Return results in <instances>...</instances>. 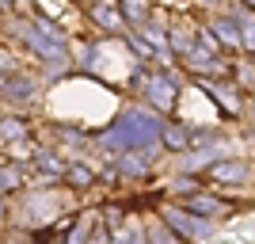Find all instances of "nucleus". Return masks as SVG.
I'll use <instances>...</instances> for the list:
<instances>
[{
  "mask_svg": "<svg viewBox=\"0 0 255 244\" xmlns=\"http://www.w3.org/2000/svg\"><path fill=\"white\" fill-rule=\"evenodd\" d=\"M99 145L118 153V157L160 149V118L145 107H126V111H118L115 126H107L99 134Z\"/></svg>",
  "mask_w": 255,
  "mask_h": 244,
  "instance_id": "1",
  "label": "nucleus"
},
{
  "mask_svg": "<svg viewBox=\"0 0 255 244\" xmlns=\"http://www.w3.org/2000/svg\"><path fill=\"white\" fill-rule=\"evenodd\" d=\"M23 42H27V50H34L38 57H46V61H57V53L65 50V34L57 23L42 19V15H34V19L23 23Z\"/></svg>",
  "mask_w": 255,
  "mask_h": 244,
  "instance_id": "2",
  "label": "nucleus"
},
{
  "mask_svg": "<svg viewBox=\"0 0 255 244\" xmlns=\"http://www.w3.org/2000/svg\"><path fill=\"white\" fill-rule=\"evenodd\" d=\"M160 218H164L160 225H164V229H168V233L175 237L179 244L213 237V222H202V218H194V214L179 210V206H164V210H160Z\"/></svg>",
  "mask_w": 255,
  "mask_h": 244,
  "instance_id": "3",
  "label": "nucleus"
},
{
  "mask_svg": "<svg viewBox=\"0 0 255 244\" xmlns=\"http://www.w3.org/2000/svg\"><path fill=\"white\" fill-rule=\"evenodd\" d=\"M141 76H145V73H141ZM175 84H179V80H175L171 73H149V76H145V96H149V103L168 115L171 107H175V92H179Z\"/></svg>",
  "mask_w": 255,
  "mask_h": 244,
  "instance_id": "4",
  "label": "nucleus"
},
{
  "mask_svg": "<svg viewBox=\"0 0 255 244\" xmlns=\"http://www.w3.org/2000/svg\"><path fill=\"white\" fill-rule=\"evenodd\" d=\"M179 210L194 214V218H202V222H210V218H221V214H229V202L221 199V195H210V191H194L187 195V199L179 202Z\"/></svg>",
  "mask_w": 255,
  "mask_h": 244,
  "instance_id": "5",
  "label": "nucleus"
},
{
  "mask_svg": "<svg viewBox=\"0 0 255 244\" xmlns=\"http://www.w3.org/2000/svg\"><path fill=\"white\" fill-rule=\"evenodd\" d=\"M210 180L213 183H248V176H252V168H248V160L233 157V160H217V164H210Z\"/></svg>",
  "mask_w": 255,
  "mask_h": 244,
  "instance_id": "6",
  "label": "nucleus"
},
{
  "mask_svg": "<svg viewBox=\"0 0 255 244\" xmlns=\"http://www.w3.org/2000/svg\"><path fill=\"white\" fill-rule=\"evenodd\" d=\"M88 19L99 23L103 31H122L126 34V23H122V15H118V4H88Z\"/></svg>",
  "mask_w": 255,
  "mask_h": 244,
  "instance_id": "7",
  "label": "nucleus"
},
{
  "mask_svg": "<svg viewBox=\"0 0 255 244\" xmlns=\"http://www.w3.org/2000/svg\"><path fill=\"white\" fill-rule=\"evenodd\" d=\"M118 15H122V23H126V31L129 27H149L152 8L141 4V0H126V4H118Z\"/></svg>",
  "mask_w": 255,
  "mask_h": 244,
  "instance_id": "8",
  "label": "nucleus"
},
{
  "mask_svg": "<svg viewBox=\"0 0 255 244\" xmlns=\"http://www.w3.org/2000/svg\"><path fill=\"white\" fill-rule=\"evenodd\" d=\"M4 96L15 99V103H31V99L38 96V84H34V80H27V76H19V73H11L8 84H4Z\"/></svg>",
  "mask_w": 255,
  "mask_h": 244,
  "instance_id": "9",
  "label": "nucleus"
},
{
  "mask_svg": "<svg viewBox=\"0 0 255 244\" xmlns=\"http://www.w3.org/2000/svg\"><path fill=\"white\" fill-rule=\"evenodd\" d=\"M160 145H164V149H175V153H187V145H191V134H187V126L160 122Z\"/></svg>",
  "mask_w": 255,
  "mask_h": 244,
  "instance_id": "10",
  "label": "nucleus"
},
{
  "mask_svg": "<svg viewBox=\"0 0 255 244\" xmlns=\"http://www.w3.org/2000/svg\"><path fill=\"white\" fill-rule=\"evenodd\" d=\"M152 153H156V149H149V153H126V157H118V172H122V176H145V172L152 168Z\"/></svg>",
  "mask_w": 255,
  "mask_h": 244,
  "instance_id": "11",
  "label": "nucleus"
},
{
  "mask_svg": "<svg viewBox=\"0 0 255 244\" xmlns=\"http://www.w3.org/2000/svg\"><path fill=\"white\" fill-rule=\"evenodd\" d=\"M213 38V34H221L225 46H244V38H240V27H236V19H213L210 31H206Z\"/></svg>",
  "mask_w": 255,
  "mask_h": 244,
  "instance_id": "12",
  "label": "nucleus"
},
{
  "mask_svg": "<svg viewBox=\"0 0 255 244\" xmlns=\"http://www.w3.org/2000/svg\"><path fill=\"white\" fill-rule=\"evenodd\" d=\"M111 244H149V241H145V225H141V222L118 225L115 233H111Z\"/></svg>",
  "mask_w": 255,
  "mask_h": 244,
  "instance_id": "13",
  "label": "nucleus"
},
{
  "mask_svg": "<svg viewBox=\"0 0 255 244\" xmlns=\"http://www.w3.org/2000/svg\"><path fill=\"white\" fill-rule=\"evenodd\" d=\"M27 134H31V126L19 122V118H4L0 122V141H23Z\"/></svg>",
  "mask_w": 255,
  "mask_h": 244,
  "instance_id": "14",
  "label": "nucleus"
},
{
  "mask_svg": "<svg viewBox=\"0 0 255 244\" xmlns=\"http://www.w3.org/2000/svg\"><path fill=\"white\" fill-rule=\"evenodd\" d=\"M65 183H69V187H92L96 176H92V168H84V164H73V168H65Z\"/></svg>",
  "mask_w": 255,
  "mask_h": 244,
  "instance_id": "15",
  "label": "nucleus"
},
{
  "mask_svg": "<svg viewBox=\"0 0 255 244\" xmlns=\"http://www.w3.org/2000/svg\"><path fill=\"white\" fill-rule=\"evenodd\" d=\"M145 241H149V244H179V241H175V237H171L160 222H152L149 229H145Z\"/></svg>",
  "mask_w": 255,
  "mask_h": 244,
  "instance_id": "16",
  "label": "nucleus"
},
{
  "mask_svg": "<svg viewBox=\"0 0 255 244\" xmlns=\"http://www.w3.org/2000/svg\"><path fill=\"white\" fill-rule=\"evenodd\" d=\"M171 187H175V195H194V187H198V183H194V176H179Z\"/></svg>",
  "mask_w": 255,
  "mask_h": 244,
  "instance_id": "17",
  "label": "nucleus"
},
{
  "mask_svg": "<svg viewBox=\"0 0 255 244\" xmlns=\"http://www.w3.org/2000/svg\"><path fill=\"white\" fill-rule=\"evenodd\" d=\"M0 218H4V202H0Z\"/></svg>",
  "mask_w": 255,
  "mask_h": 244,
  "instance_id": "18",
  "label": "nucleus"
}]
</instances>
